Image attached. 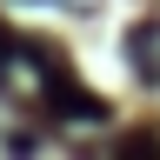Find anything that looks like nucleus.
<instances>
[{
  "label": "nucleus",
  "mask_w": 160,
  "mask_h": 160,
  "mask_svg": "<svg viewBox=\"0 0 160 160\" xmlns=\"http://www.w3.org/2000/svg\"><path fill=\"white\" fill-rule=\"evenodd\" d=\"M127 53H133V67H140V80H153V87H160V20H147V27H133V40H127Z\"/></svg>",
  "instance_id": "obj_1"
}]
</instances>
